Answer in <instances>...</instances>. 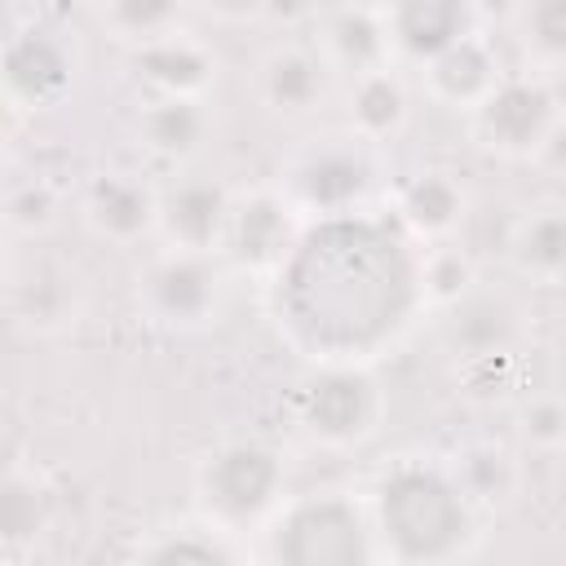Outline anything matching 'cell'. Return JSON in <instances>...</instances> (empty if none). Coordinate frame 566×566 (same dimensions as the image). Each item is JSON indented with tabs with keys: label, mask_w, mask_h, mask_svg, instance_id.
<instances>
[{
	"label": "cell",
	"mask_w": 566,
	"mask_h": 566,
	"mask_svg": "<svg viewBox=\"0 0 566 566\" xmlns=\"http://www.w3.org/2000/svg\"><path fill=\"white\" fill-rule=\"evenodd\" d=\"M128 66L146 97H203L217 80V53L190 31L128 49Z\"/></svg>",
	"instance_id": "2e32d148"
},
{
	"label": "cell",
	"mask_w": 566,
	"mask_h": 566,
	"mask_svg": "<svg viewBox=\"0 0 566 566\" xmlns=\"http://www.w3.org/2000/svg\"><path fill=\"white\" fill-rule=\"evenodd\" d=\"M424 93L433 97V102H442V106H451V111H473L495 84H500V57H495V49L486 44V35L482 31H473V35H464L460 44H451V49H442L438 57H429L424 66Z\"/></svg>",
	"instance_id": "44dd1931"
},
{
	"label": "cell",
	"mask_w": 566,
	"mask_h": 566,
	"mask_svg": "<svg viewBox=\"0 0 566 566\" xmlns=\"http://www.w3.org/2000/svg\"><path fill=\"white\" fill-rule=\"evenodd\" d=\"M385 394L367 363H314L296 389V420L323 447H358L380 429Z\"/></svg>",
	"instance_id": "52a82bcc"
},
{
	"label": "cell",
	"mask_w": 566,
	"mask_h": 566,
	"mask_svg": "<svg viewBox=\"0 0 566 566\" xmlns=\"http://www.w3.org/2000/svg\"><path fill=\"white\" fill-rule=\"evenodd\" d=\"M234 190H226L217 177L203 172H172V181L159 186V239L164 248H190V252H217L226 239Z\"/></svg>",
	"instance_id": "5bb4252c"
},
{
	"label": "cell",
	"mask_w": 566,
	"mask_h": 566,
	"mask_svg": "<svg viewBox=\"0 0 566 566\" xmlns=\"http://www.w3.org/2000/svg\"><path fill=\"white\" fill-rule=\"evenodd\" d=\"M265 557L283 566H367L380 562L367 500L345 491H305L270 517Z\"/></svg>",
	"instance_id": "277c9868"
},
{
	"label": "cell",
	"mask_w": 566,
	"mask_h": 566,
	"mask_svg": "<svg viewBox=\"0 0 566 566\" xmlns=\"http://www.w3.org/2000/svg\"><path fill=\"white\" fill-rule=\"evenodd\" d=\"M469 283H473V265H469V256L460 248H451L447 239L424 248V296H429V310L451 301V296H460Z\"/></svg>",
	"instance_id": "f1b7e54d"
},
{
	"label": "cell",
	"mask_w": 566,
	"mask_h": 566,
	"mask_svg": "<svg viewBox=\"0 0 566 566\" xmlns=\"http://www.w3.org/2000/svg\"><path fill=\"white\" fill-rule=\"evenodd\" d=\"M137 314L168 332H199L226 305V261L217 252L164 248L137 274Z\"/></svg>",
	"instance_id": "8992f818"
},
{
	"label": "cell",
	"mask_w": 566,
	"mask_h": 566,
	"mask_svg": "<svg viewBox=\"0 0 566 566\" xmlns=\"http://www.w3.org/2000/svg\"><path fill=\"white\" fill-rule=\"evenodd\" d=\"M80 75V53L75 44L44 22H27L9 35L4 44V97L13 111L35 115L57 106Z\"/></svg>",
	"instance_id": "8fae6325"
},
{
	"label": "cell",
	"mask_w": 566,
	"mask_h": 566,
	"mask_svg": "<svg viewBox=\"0 0 566 566\" xmlns=\"http://www.w3.org/2000/svg\"><path fill=\"white\" fill-rule=\"evenodd\" d=\"M504 256L517 279L539 283V287H562L566 283V203L544 199L526 208L509 226Z\"/></svg>",
	"instance_id": "d6986e66"
},
{
	"label": "cell",
	"mask_w": 566,
	"mask_h": 566,
	"mask_svg": "<svg viewBox=\"0 0 566 566\" xmlns=\"http://www.w3.org/2000/svg\"><path fill=\"white\" fill-rule=\"evenodd\" d=\"M433 327H438L442 349L464 367L504 363L517 354V345L526 336L522 305L509 292L482 287V283H469L460 296L433 305Z\"/></svg>",
	"instance_id": "9c48e42d"
},
{
	"label": "cell",
	"mask_w": 566,
	"mask_h": 566,
	"mask_svg": "<svg viewBox=\"0 0 566 566\" xmlns=\"http://www.w3.org/2000/svg\"><path fill=\"white\" fill-rule=\"evenodd\" d=\"M517 35L535 66H566V0H522Z\"/></svg>",
	"instance_id": "484cf974"
},
{
	"label": "cell",
	"mask_w": 566,
	"mask_h": 566,
	"mask_svg": "<svg viewBox=\"0 0 566 566\" xmlns=\"http://www.w3.org/2000/svg\"><path fill=\"white\" fill-rule=\"evenodd\" d=\"M451 464H455V473L464 478V486H469V495H473L478 504H482V500H495V495H504V491L513 486V464H509V455L495 451V447H469V451L455 455Z\"/></svg>",
	"instance_id": "83f0119b"
},
{
	"label": "cell",
	"mask_w": 566,
	"mask_h": 566,
	"mask_svg": "<svg viewBox=\"0 0 566 566\" xmlns=\"http://www.w3.org/2000/svg\"><path fill=\"white\" fill-rule=\"evenodd\" d=\"M464 186L447 168H420L394 190V217L398 226L420 243H442L464 221Z\"/></svg>",
	"instance_id": "7402d4cb"
},
{
	"label": "cell",
	"mask_w": 566,
	"mask_h": 566,
	"mask_svg": "<svg viewBox=\"0 0 566 566\" xmlns=\"http://www.w3.org/2000/svg\"><path fill=\"white\" fill-rule=\"evenodd\" d=\"M407 115H411V93L394 66L349 80V128L363 133L367 142H389L394 133H402Z\"/></svg>",
	"instance_id": "603a6c76"
},
{
	"label": "cell",
	"mask_w": 566,
	"mask_h": 566,
	"mask_svg": "<svg viewBox=\"0 0 566 566\" xmlns=\"http://www.w3.org/2000/svg\"><path fill=\"white\" fill-rule=\"evenodd\" d=\"M394 57H407L424 66L442 49L460 44L478 31V4L473 0H389L385 4Z\"/></svg>",
	"instance_id": "e0dca14e"
},
{
	"label": "cell",
	"mask_w": 566,
	"mask_h": 566,
	"mask_svg": "<svg viewBox=\"0 0 566 566\" xmlns=\"http://www.w3.org/2000/svg\"><path fill=\"white\" fill-rule=\"evenodd\" d=\"M562 102L539 71L500 75V84L469 111V137L500 159H539L562 124Z\"/></svg>",
	"instance_id": "ba28073f"
},
{
	"label": "cell",
	"mask_w": 566,
	"mask_h": 566,
	"mask_svg": "<svg viewBox=\"0 0 566 566\" xmlns=\"http://www.w3.org/2000/svg\"><path fill=\"white\" fill-rule=\"evenodd\" d=\"M301 226H305V217H301L296 203L283 195V186L234 190L230 221H226V239H221V261H226L230 270L270 279V274L279 270V261L292 252Z\"/></svg>",
	"instance_id": "30bf717a"
},
{
	"label": "cell",
	"mask_w": 566,
	"mask_h": 566,
	"mask_svg": "<svg viewBox=\"0 0 566 566\" xmlns=\"http://www.w3.org/2000/svg\"><path fill=\"white\" fill-rule=\"evenodd\" d=\"M429 310L424 248L398 217L340 212L301 226L270 274L279 336L310 363H371Z\"/></svg>",
	"instance_id": "6da1fadb"
},
{
	"label": "cell",
	"mask_w": 566,
	"mask_h": 566,
	"mask_svg": "<svg viewBox=\"0 0 566 566\" xmlns=\"http://www.w3.org/2000/svg\"><path fill=\"white\" fill-rule=\"evenodd\" d=\"M522 438L535 442V447H566V402L535 398L522 411Z\"/></svg>",
	"instance_id": "f546056e"
},
{
	"label": "cell",
	"mask_w": 566,
	"mask_h": 566,
	"mask_svg": "<svg viewBox=\"0 0 566 566\" xmlns=\"http://www.w3.org/2000/svg\"><path fill=\"white\" fill-rule=\"evenodd\" d=\"M376 548L389 562H455L478 539V500L442 455H394L367 491Z\"/></svg>",
	"instance_id": "7a4b0ae2"
},
{
	"label": "cell",
	"mask_w": 566,
	"mask_h": 566,
	"mask_svg": "<svg viewBox=\"0 0 566 566\" xmlns=\"http://www.w3.org/2000/svg\"><path fill=\"white\" fill-rule=\"evenodd\" d=\"M203 13H212L217 22H226V27H243V22H256L265 9H270V0H195Z\"/></svg>",
	"instance_id": "4dcf8cb0"
},
{
	"label": "cell",
	"mask_w": 566,
	"mask_h": 566,
	"mask_svg": "<svg viewBox=\"0 0 566 566\" xmlns=\"http://www.w3.org/2000/svg\"><path fill=\"white\" fill-rule=\"evenodd\" d=\"M4 292H9V318L31 336H49V332L71 327L80 305H84L80 270L40 243L27 252H13Z\"/></svg>",
	"instance_id": "7c38bea8"
},
{
	"label": "cell",
	"mask_w": 566,
	"mask_h": 566,
	"mask_svg": "<svg viewBox=\"0 0 566 566\" xmlns=\"http://www.w3.org/2000/svg\"><path fill=\"white\" fill-rule=\"evenodd\" d=\"M80 217L97 239L128 248L159 230V186L128 168H102L80 190Z\"/></svg>",
	"instance_id": "9a60e30c"
},
{
	"label": "cell",
	"mask_w": 566,
	"mask_h": 566,
	"mask_svg": "<svg viewBox=\"0 0 566 566\" xmlns=\"http://www.w3.org/2000/svg\"><path fill=\"white\" fill-rule=\"evenodd\" d=\"M133 133L146 155H155L159 164L186 168L212 133V111L203 97H146Z\"/></svg>",
	"instance_id": "ffe728a7"
},
{
	"label": "cell",
	"mask_w": 566,
	"mask_h": 566,
	"mask_svg": "<svg viewBox=\"0 0 566 566\" xmlns=\"http://www.w3.org/2000/svg\"><path fill=\"white\" fill-rule=\"evenodd\" d=\"M380 177H385L380 142H367L345 124L296 146L279 172V186L296 203V212L314 221V217L367 212L380 195Z\"/></svg>",
	"instance_id": "3957f363"
},
{
	"label": "cell",
	"mask_w": 566,
	"mask_h": 566,
	"mask_svg": "<svg viewBox=\"0 0 566 566\" xmlns=\"http://www.w3.org/2000/svg\"><path fill=\"white\" fill-rule=\"evenodd\" d=\"M336 80L340 75L323 57V49L318 44H301V40L270 44L256 57V71H252L256 102L279 119H310L332 97Z\"/></svg>",
	"instance_id": "4fadbf2b"
},
{
	"label": "cell",
	"mask_w": 566,
	"mask_h": 566,
	"mask_svg": "<svg viewBox=\"0 0 566 566\" xmlns=\"http://www.w3.org/2000/svg\"><path fill=\"white\" fill-rule=\"evenodd\" d=\"M190 9H195V0H97L102 27L128 49L164 40L172 31H186Z\"/></svg>",
	"instance_id": "d4e9b609"
},
{
	"label": "cell",
	"mask_w": 566,
	"mask_h": 566,
	"mask_svg": "<svg viewBox=\"0 0 566 566\" xmlns=\"http://www.w3.org/2000/svg\"><path fill=\"white\" fill-rule=\"evenodd\" d=\"M314 44L332 62V71L345 75V80L380 71V66H394V40H389L385 9H371V4H340V9H332Z\"/></svg>",
	"instance_id": "ac0fdd59"
},
{
	"label": "cell",
	"mask_w": 566,
	"mask_h": 566,
	"mask_svg": "<svg viewBox=\"0 0 566 566\" xmlns=\"http://www.w3.org/2000/svg\"><path fill=\"white\" fill-rule=\"evenodd\" d=\"M57 190L44 181V177H27V181H13L9 195H4V221H9V234L18 239H40L53 221H57Z\"/></svg>",
	"instance_id": "4316f807"
},
{
	"label": "cell",
	"mask_w": 566,
	"mask_h": 566,
	"mask_svg": "<svg viewBox=\"0 0 566 566\" xmlns=\"http://www.w3.org/2000/svg\"><path fill=\"white\" fill-rule=\"evenodd\" d=\"M137 557H146V562H239V557H248V548L239 544L234 531L195 513L186 522L155 531V539H146L137 548Z\"/></svg>",
	"instance_id": "cb8c5ba5"
},
{
	"label": "cell",
	"mask_w": 566,
	"mask_h": 566,
	"mask_svg": "<svg viewBox=\"0 0 566 566\" xmlns=\"http://www.w3.org/2000/svg\"><path fill=\"white\" fill-rule=\"evenodd\" d=\"M283 455L261 438H226L217 442L195 469V500L199 513L217 526L234 531H265L270 517L283 509Z\"/></svg>",
	"instance_id": "5b68a950"
}]
</instances>
